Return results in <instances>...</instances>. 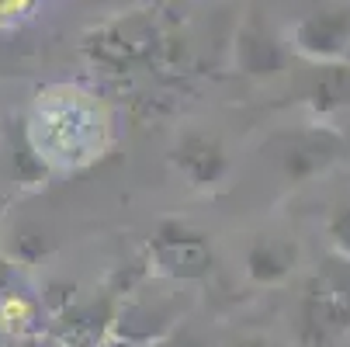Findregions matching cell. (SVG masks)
<instances>
[{
  "label": "cell",
  "instance_id": "obj_1",
  "mask_svg": "<svg viewBox=\"0 0 350 347\" xmlns=\"http://www.w3.org/2000/svg\"><path fill=\"white\" fill-rule=\"evenodd\" d=\"M25 139L45 170L73 174L108 153L111 115L94 90L80 83H49L31 101Z\"/></svg>",
  "mask_w": 350,
  "mask_h": 347
},
{
  "label": "cell",
  "instance_id": "obj_2",
  "mask_svg": "<svg viewBox=\"0 0 350 347\" xmlns=\"http://www.w3.org/2000/svg\"><path fill=\"white\" fill-rule=\"evenodd\" d=\"M163 28L167 25L157 18V11L118 14L83 35V56L108 73H129L135 66H149L157 56Z\"/></svg>",
  "mask_w": 350,
  "mask_h": 347
},
{
  "label": "cell",
  "instance_id": "obj_3",
  "mask_svg": "<svg viewBox=\"0 0 350 347\" xmlns=\"http://www.w3.org/2000/svg\"><path fill=\"white\" fill-rule=\"evenodd\" d=\"M215 268L212 240L180 219H163L146 246V271L170 285H198Z\"/></svg>",
  "mask_w": 350,
  "mask_h": 347
},
{
  "label": "cell",
  "instance_id": "obj_4",
  "mask_svg": "<svg viewBox=\"0 0 350 347\" xmlns=\"http://www.w3.org/2000/svg\"><path fill=\"white\" fill-rule=\"evenodd\" d=\"M184 288L187 285H174L170 292L129 288V299L115 309L105 337L153 347L160 337H167L174 326H180L191 316L194 299H191V292H184Z\"/></svg>",
  "mask_w": 350,
  "mask_h": 347
},
{
  "label": "cell",
  "instance_id": "obj_5",
  "mask_svg": "<svg viewBox=\"0 0 350 347\" xmlns=\"http://www.w3.org/2000/svg\"><path fill=\"white\" fill-rule=\"evenodd\" d=\"M167 160L177 170V177L198 194L226 191L232 181V170H236V160L226 150V142L212 132H202V129H184L174 139Z\"/></svg>",
  "mask_w": 350,
  "mask_h": 347
},
{
  "label": "cell",
  "instance_id": "obj_6",
  "mask_svg": "<svg viewBox=\"0 0 350 347\" xmlns=\"http://www.w3.org/2000/svg\"><path fill=\"white\" fill-rule=\"evenodd\" d=\"M340 150H343V139L336 129L309 125V129L281 136L274 146V160L288 184H309L336 164Z\"/></svg>",
  "mask_w": 350,
  "mask_h": 347
},
{
  "label": "cell",
  "instance_id": "obj_7",
  "mask_svg": "<svg viewBox=\"0 0 350 347\" xmlns=\"http://www.w3.org/2000/svg\"><path fill=\"white\" fill-rule=\"evenodd\" d=\"M291 49L316 66L343 63L350 53V8H319L298 18L288 31Z\"/></svg>",
  "mask_w": 350,
  "mask_h": 347
},
{
  "label": "cell",
  "instance_id": "obj_8",
  "mask_svg": "<svg viewBox=\"0 0 350 347\" xmlns=\"http://www.w3.org/2000/svg\"><path fill=\"white\" fill-rule=\"evenodd\" d=\"M232 63H236V70L243 77L271 80V77H278L284 70L288 53L254 14H246L243 25L236 28V38H232Z\"/></svg>",
  "mask_w": 350,
  "mask_h": 347
},
{
  "label": "cell",
  "instance_id": "obj_9",
  "mask_svg": "<svg viewBox=\"0 0 350 347\" xmlns=\"http://www.w3.org/2000/svg\"><path fill=\"white\" fill-rule=\"evenodd\" d=\"M298 264H302V246L288 236H257L243 254V271L257 288H278L291 281Z\"/></svg>",
  "mask_w": 350,
  "mask_h": 347
},
{
  "label": "cell",
  "instance_id": "obj_10",
  "mask_svg": "<svg viewBox=\"0 0 350 347\" xmlns=\"http://www.w3.org/2000/svg\"><path fill=\"white\" fill-rule=\"evenodd\" d=\"M306 108L312 115V125L336 129V118L350 115V66L329 63L316 70V80L309 83Z\"/></svg>",
  "mask_w": 350,
  "mask_h": 347
},
{
  "label": "cell",
  "instance_id": "obj_11",
  "mask_svg": "<svg viewBox=\"0 0 350 347\" xmlns=\"http://www.w3.org/2000/svg\"><path fill=\"white\" fill-rule=\"evenodd\" d=\"M53 254V236L31 219H4L0 222V257L11 268H35Z\"/></svg>",
  "mask_w": 350,
  "mask_h": 347
},
{
  "label": "cell",
  "instance_id": "obj_12",
  "mask_svg": "<svg viewBox=\"0 0 350 347\" xmlns=\"http://www.w3.org/2000/svg\"><path fill=\"white\" fill-rule=\"evenodd\" d=\"M302 330H306V340L326 344L340 337L343 330H350V306L329 288L309 292L306 306H302Z\"/></svg>",
  "mask_w": 350,
  "mask_h": 347
},
{
  "label": "cell",
  "instance_id": "obj_13",
  "mask_svg": "<svg viewBox=\"0 0 350 347\" xmlns=\"http://www.w3.org/2000/svg\"><path fill=\"white\" fill-rule=\"evenodd\" d=\"M0 333L11 340H31L42 333V309L31 295L18 288L0 292Z\"/></svg>",
  "mask_w": 350,
  "mask_h": 347
},
{
  "label": "cell",
  "instance_id": "obj_14",
  "mask_svg": "<svg viewBox=\"0 0 350 347\" xmlns=\"http://www.w3.org/2000/svg\"><path fill=\"white\" fill-rule=\"evenodd\" d=\"M153 347H215V340L208 337V330L205 326H198L191 316L180 323V326H174L167 337H160Z\"/></svg>",
  "mask_w": 350,
  "mask_h": 347
},
{
  "label": "cell",
  "instance_id": "obj_15",
  "mask_svg": "<svg viewBox=\"0 0 350 347\" xmlns=\"http://www.w3.org/2000/svg\"><path fill=\"white\" fill-rule=\"evenodd\" d=\"M326 236H329V243H333V250H336L340 257H347V261H350V202H347V205H340V209L329 216Z\"/></svg>",
  "mask_w": 350,
  "mask_h": 347
},
{
  "label": "cell",
  "instance_id": "obj_16",
  "mask_svg": "<svg viewBox=\"0 0 350 347\" xmlns=\"http://www.w3.org/2000/svg\"><path fill=\"white\" fill-rule=\"evenodd\" d=\"M38 0H0V28H8V25H18L25 18H31Z\"/></svg>",
  "mask_w": 350,
  "mask_h": 347
},
{
  "label": "cell",
  "instance_id": "obj_17",
  "mask_svg": "<svg viewBox=\"0 0 350 347\" xmlns=\"http://www.w3.org/2000/svg\"><path fill=\"white\" fill-rule=\"evenodd\" d=\"M236 347H281V344L271 340V337H243Z\"/></svg>",
  "mask_w": 350,
  "mask_h": 347
},
{
  "label": "cell",
  "instance_id": "obj_18",
  "mask_svg": "<svg viewBox=\"0 0 350 347\" xmlns=\"http://www.w3.org/2000/svg\"><path fill=\"white\" fill-rule=\"evenodd\" d=\"M97 347H146V344H125V340H111V337H105Z\"/></svg>",
  "mask_w": 350,
  "mask_h": 347
}]
</instances>
